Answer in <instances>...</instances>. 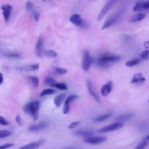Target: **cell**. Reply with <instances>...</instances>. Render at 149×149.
I'll use <instances>...</instances> for the list:
<instances>
[{"label":"cell","instance_id":"14","mask_svg":"<svg viewBox=\"0 0 149 149\" xmlns=\"http://www.w3.org/2000/svg\"><path fill=\"white\" fill-rule=\"evenodd\" d=\"M44 143V140H40L38 141H34L27 144H26L23 146L20 147L19 149H36L38 148L40 145Z\"/></svg>","mask_w":149,"mask_h":149},{"label":"cell","instance_id":"12","mask_svg":"<svg viewBox=\"0 0 149 149\" xmlns=\"http://www.w3.org/2000/svg\"><path fill=\"white\" fill-rule=\"evenodd\" d=\"M94 132L91 130H77L73 132L74 135L79 136V137H88L93 136Z\"/></svg>","mask_w":149,"mask_h":149},{"label":"cell","instance_id":"2","mask_svg":"<svg viewBox=\"0 0 149 149\" xmlns=\"http://www.w3.org/2000/svg\"><path fill=\"white\" fill-rule=\"evenodd\" d=\"M39 109L40 102L37 101L30 102L24 107V111L35 120H37L39 118Z\"/></svg>","mask_w":149,"mask_h":149},{"label":"cell","instance_id":"23","mask_svg":"<svg viewBox=\"0 0 149 149\" xmlns=\"http://www.w3.org/2000/svg\"><path fill=\"white\" fill-rule=\"evenodd\" d=\"M28 81L34 87H37L39 86V79L36 76H29Z\"/></svg>","mask_w":149,"mask_h":149},{"label":"cell","instance_id":"31","mask_svg":"<svg viewBox=\"0 0 149 149\" xmlns=\"http://www.w3.org/2000/svg\"><path fill=\"white\" fill-rule=\"evenodd\" d=\"M139 55L142 59L145 61L148 60L149 59V50L145 49L141 51L140 53H139Z\"/></svg>","mask_w":149,"mask_h":149},{"label":"cell","instance_id":"26","mask_svg":"<svg viewBox=\"0 0 149 149\" xmlns=\"http://www.w3.org/2000/svg\"><path fill=\"white\" fill-rule=\"evenodd\" d=\"M144 2H141V1L137 2L133 7V9H132L133 11V12H139V11H140V10L144 9Z\"/></svg>","mask_w":149,"mask_h":149},{"label":"cell","instance_id":"4","mask_svg":"<svg viewBox=\"0 0 149 149\" xmlns=\"http://www.w3.org/2000/svg\"><path fill=\"white\" fill-rule=\"evenodd\" d=\"M123 10H120L118 11L117 12H116L113 15L111 16V17H110L104 23L101 29L102 30L106 29L111 27L113 24L116 23L120 19V18L122 17V16L123 15Z\"/></svg>","mask_w":149,"mask_h":149},{"label":"cell","instance_id":"37","mask_svg":"<svg viewBox=\"0 0 149 149\" xmlns=\"http://www.w3.org/2000/svg\"><path fill=\"white\" fill-rule=\"evenodd\" d=\"M0 125L2 126H6L9 125V122L5 118L0 116Z\"/></svg>","mask_w":149,"mask_h":149},{"label":"cell","instance_id":"39","mask_svg":"<svg viewBox=\"0 0 149 149\" xmlns=\"http://www.w3.org/2000/svg\"><path fill=\"white\" fill-rule=\"evenodd\" d=\"M14 144L13 143H6L0 146V149H6L12 147Z\"/></svg>","mask_w":149,"mask_h":149},{"label":"cell","instance_id":"13","mask_svg":"<svg viewBox=\"0 0 149 149\" xmlns=\"http://www.w3.org/2000/svg\"><path fill=\"white\" fill-rule=\"evenodd\" d=\"M113 84L111 81H108L105 84L103 85L101 88V94L103 96H107L111 91Z\"/></svg>","mask_w":149,"mask_h":149},{"label":"cell","instance_id":"28","mask_svg":"<svg viewBox=\"0 0 149 149\" xmlns=\"http://www.w3.org/2000/svg\"><path fill=\"white\" fill-rule=\"evenodd\" d=\"M56 93V90H55L54 89H51V88L44 89V90H42L41 91V93L40 94V97H44V96L48 95H52V94H54Z\"/></svg>","mask_w":149,"mask_h":149},{"label":"cell","instance_id":"25","mask_svg":"<svg viewBox=\"0 0 149 149\" xmlns=\"http://www.w3.org/2000/svg\"><path fill=\"white\" fill-rule=\"evenodd\" d=\"M149 143V140L146 137L144 138L136 147L135 149H144Z\"/></svg>","mask_w":149,"mask_h":149},{"label":"cell","instance_id":"21","mask_svg":"<svg viewBox=\"0 0 149 149\" xmlns=\"http://www.w3.org/2000/svg\"><path fill=\"white\" fill-rule=\"evenodd\" d=\"M65 97H66V94H61L58 95H57L55 98H54V104L59 107L61 106V105L62 104V102L63 101V100H65Z\"/></svg>","mask_w":149,"mask_h":149},{"label":"cell","instance_id":"36","mask_svg":"<svg viewBox=\"0 0 149 149\" xmlns=\"http://www.w3.org/2000/svg\"><path fill=\"white\" fill-rule=\"evenodd\" d=\"M6 56L9 58H17L20 57V55L17 53H13V52H9L6 54Z\"/></svg>","mask_w":149,"mask_h":149},{"label":"cell","instance_id":"30","mask_svg":"<svg viewBox=\"0 0 149 149\" xmlns=\"http://www.w3.org/2000/svg\"><path fill=\"white\" fill-rule=\"evenodd\" d=\"M52 86L54 87H56V88L61 90H68V86H66V84H65L63 83H55Z\"/></svg>","mask_w":149,"mask_h":149},{"label":"cell","instance_id":"3","mask_svg":"<svg viewBox=\"0 0 149 149\" xmlns=\"http://www.w3.org/2000/svg\"><path fill=\"white\" fill-rule=\"evenodd\" d=\"M70 22L75 26L82 29H87L88 26L84 19L78 14H73L69 18Z\"/></svg>","mask_w":149,"mask_h":149},{"label":"cell","instance_id":"11","mask_svg":"<svg viewBox=\"0 0 149 149\" xmlns=\"http://www.w3.org/2000/svg\"><path fill=\"white\" fill-rule=\"evenodd\" d=\"M34 52L36 55L38 57H40L42 55V53L44 52V40L41 36L38 38L37 41L34 49Z\"/></svg>","mask_w":149,"mask_h":149},{"label":"cell","instance_id":"34","mask_svg":"<svg viewBox=\"0 0 149 149\" xmlns=\"http://www.w3.org/2000/svg\"><path fill=\"white\" fill-rule=\"evenodd\" d=\"M26 9L27 10V11H31L34 9L33 8V3L30 1H28L27 2H26Z\"/></svg>","mask_w":149,"mask_h":149},{"label":"cell","instance_id":"6","mask_svg":"<svg viewBox=\"0 0 149 149\" xmlns=\"http://www.w3.org/2000/svg\"><path fill=\"white\" fill-rule=\"evenodd\" d=\"M92 63V59L90 55V53L87 50H86L83 54V56L81 61V68L85 72L89 70Z\"/></svg>","mask_w":149,"mask_h":149},{"label":"cell","instance_id":"29","mask_svg":"<svg viewBox=\"0 0 149 149\" xmlns=\"http://www.w3.org/2000/svg\"><path fill=\"white\" fill-rule=\"evenodd\" d=\"M140 60L139 59L136 58V59H133L127 61L125 65L127 67H133L138 65L140 63Z\"/></svg>","mask_w":149,"mask_h":149},{"label":"cell","instance_id":"42","mask_svg":"<svg viewBox=\"0 0 149 149\" xmlns=\"http://www.w3.org/2000/svg\"><path fill=\"white\" fill-rule=\"evenodd\" d=\"M144 9H149V0L144 3Z\"/></svg>","mask_w":149,"mask_h":149},{"label":"cell","instance_id":"7","mask_svg":"<svg viewBox=\"0 0 149 149\" xmlns=\"http://www.w3.org/2000/svg\"><path fill=\"white\" fill-rule=\"evenodd\" d=\"M117 0H108V1L106 3V4L103 6L101 11L100 12L98 16H97V21L99 22L106 15V14L108 12V11L110 10L111 7L113 6V5L115 3V2Z\"/></svg>","mask_w":149,"mask_h":149},{"label":"cell","instance_id":"46","mask_svg":"<svg viewBox=\"0 0 149 149\" xmlns=\"http://www.w3.org/2000/svg\"><path fill=\"white\" fill-rule=\"evenodd\" d=\"M148 103H149V100H148Z\"/></svg>","mask_w":149,"mask_h":149},{"label":"cell","instance_id":"5","mask_svg":"<svg viewBox=\"0 0 149 149\" xmlns=\"http://www.w3.org/2000/svg\"><path fill=\"white\" fill-rule=\"evenodd\" d=\"M123 126V123L120 122H116L109 125L105 126L98 130V133H104L113 132L118 130Z\"/></svg>","mask_w":149,"mask_h":149},{"label":"cell","instance_id":"17","mask_svg":"<svg viewBox=\"0 0 149 149\" xmlns=\"http://www.w3.org/2000/svg\"><path fill=\"white\" fill-rule=\"evenodd\" d=\"M146 81V79L143 76V74L140 72L134 74L133 79L131 81L132 83H143Z\"/></svg>","mask_w":149,"mask_h":149},{"label":"cell","instance_id":"8","mask_svg":"<svg viewBox=\"0 0 149 149\" xmlns=\"http://www.w3.org/2000/svg\"><path fill=\"white\" fill-rule=\"evenodd\" d=\"M106 139V137L102 136H91L85 138L84 141L90 144H98L104 142Z\"/></svg>","mask_w":149,"mask_h":149},{"label":"cell","instance_id":"20","mask_svg":"<svg viewBox=\"0 0 149 149\" xmlns=\"http://www.w3.org/2000/svg\"><path fill=\"white\" fill-rule=\"evenodd\" d=\"M146 17V14L143 13H139L133 15L130 19V23H135L143 20Z\"/></svg>","mask_w":149,"mask_h":149},{"label":"cell","instance_id":"18","mask_svg":"<svg viewBox=\"0 0 149 149\" xmlns=\"http://www.w3.org/2000/svg\"><path fill=\"white\" fill-rule=\"evenodd\" d=\"M133 116V114L132 113H124L123 115H119L115 118V120L117 122H123L125 121H127L132 119Z\"/></svg>","mask_w":149,"mask_h":149},{"label":"cell","instance_id":"41","mask_svg":"<svg viewBox=\"0 0 149 149\" xmlns=\"http://www.w3.org/2000/svg\"><path fill=\"white\" fill-rule=\"evenodd\" d=\"M16 122H17L18 124H19V125L21 124V123H22V119H21L20 116L17 115V116L16 117Z\"/></svg>","mask_w":149,"mask_h":149},{"label":"cell","instance_id":"33","mask_svg":"<svg viewBox=\"0 0 149 149\" xmlns=\"http://www.w3.org/2000/svg\"><path fill=\"white\" fill-rule=\"evenodd\" d=\"M12 132L7 130H0V139L5 138L10 136L12 134Z\"/></svg>","mask_w":149,"mask_h":149},{"label":"cell","instance_id":"45","mask_svg":"<svg viewBox=\"0 0 149 149\" xmlns=\"http://www.w3.org/2000/svg\"><path fill=\"white\" fill-rule=\"evenodd\" d=\"M45 1H46V0H42V2H45Z\"/></svg>","mask_w":149,"mask_h":149},{"label":"cell","instance_id":"40","mask_svg":"<svg viewBox=\"0 0 149 149\" xmlns=\"http://www.w3.org/2000/svg\"><path fill=\"white\" fill-rule=\"evenodd\" d=\"M143 46L145 48L149 49V40L144 41V44H143Z\"/></svg>","mask_w":149,"mask_h":149},{"label":"cell","instance_id":"44","mask_svg":"<svg viewBox=\"0 0 149 149\" xmlns=\"http://www.w3.org/2000/svg\"><path fill=\"white\" fill-rule=\"evenodd\" d=\"M64 149H74V148H73V147H68V148H64Z\"/></svg>","mask_w":149,"mask_h":149},{"label":"cell","instance_id":"43","mask_svg":"<svg viewBox=\"0 0 149 149\" xmlns=\"http://www.w3.org/2000/svg\"><path fill=\"white\" fill-rule=\"evenodd\" d=\"M3 74L0 72V84H2V83L3 82Z\"/></svg>","mask_w":149,"mask_h":149},{"label":"cell","instance_id":"35","mask_svg":"<svg viewBox=\"0 0 149 149\" xmlns=\"http://www.w3.org/2000/svg\"><path fill=\"white\" fill-rule=\"evenodd\" d=\"M31 12L33 13V17L34 19V20L36 21H38L39 20V19H40V13L36 10H35L34 9H33L31 10Z\"/></svg>","mask_w":149,"mask_h":149},{"label":"cell","instance_id":"15","mask_svg":"<svg viewBox=\"0 0 149 149\" xmlns=\"http://www.w3.org/2000/svg\"><path fill=\"white\" fill-rule=\"evenodd\" d=\"M18 70L21 71H24V72H30V71H34L37 70L39 69V64L35 63V64H31L27 66L18 67L17 68Z\"/></svg>","mask_w":149,"mask_h":149},{"label":"cell","instance_id":"38","mask_svg":"<svg viewBox=\"0 0 149 149\" xmlns=\"http://www.w3.org/2000/svg\"><path fill=\"white\" fill-rule=\"evenodd\" d=\"M80 122L79 121H76V122H73L72 123H70L69 126H68V129H73L74 127H76L77 126H79L80 125Z\"/></svg>","mask_w":149,"mask_h":149},{"label":"cell","instance_id":"22","mask_svg":"<svg viewBox=\"0 0 149 149\" xmlns=\"http://www.w3.org/2000/svg\"><path fill=\"white\" fill-rule=\"evenodd\" d=\"M112 115V112H108L106 113L105 114H103L102 115L98 116L97 118H95L94 119V121L95 122H103L107 119H108V118H109Z\"/></svg>","mask_w":149,"mask_h":149},{"label":"cell","instance_id":"1","mask_svg":"<svg viewBox=\"0 0 149 149\" xmlns=\"http://www.w3.org/2000/svg\"><path fill=\"white\" fill-rule=\"evenodd\" d=\"M120 57L116 55L110 54H103L96 59V64L100 68H107L112 63L119 61Z\"/></svg>","mask_w":149,"mask_h":149},{"label":"cell","instance_id":"27","mask_svg":"<svg viewBox=\"0 0 149 149\" xmlns=\"http://www.w3.org/2000/svg\"><path fill=\"white\" fill-rule=\"evenodd\" d=\"M42 55L48 58H55L57 56V53L54 50L49 49L47 51H44Z\"/></svg>","mask_w":149,"mask_h":149},{"label":"cell","instance_id":"9","mask_svg":"<svg viewBox=\"0 0 149 149\" xmlns=\"http://www.w3.org/2000/svg\"><path fill=\"white\" fill-rule=\"evenodd\" d=\"M1 9L2 10V15L5 21L8 22L10 17L12 11V6L9 4H4L1 6Z\"/></svg>","mask_w":149,"mask_h":149},{"label":"cell","instance_id":"10","mask_svg":"<svg viewBox=\"0 0 149 149\" xmlns=\"http://www.w3.org/2000/svg\"><path fill=\"white\" fill-rule=\"evenodd\" d=\"M78 98V96L76 95H70L68 97V98L66 99L64 105H63V112L65 114H67L69 112L70 109V104L71 102L74 101V100L77 99Z\"/></svg>","mask_w":149,"mask_h":149},{"label":"cell","instance_id":"19","mask_svg":"<svg viewBox=\"0 0 149 149\" xmlns=\"http://www.w3.org/2000/svg\"><path fill=\"white\" fill-rule=\"evenodd\" d=\"M87 88H88V91H89V93L90 94V95L97 101V102H100V98L98 97V95L97 94V93L94 91V89H93V86H92V84H91V82L89 80H87Z\"/></svg>","mask_w":149,"mask_h":149},{"label":"cell","instance_id":"16","mask_svg":"<svg viewBox=\"0 0 149 149\" xmlns=\"http://www.w3.org/2000/svg\"><path fill=\"white\" fill-rule=\"evenodd\" d=\"M47 126V123L46 122H39L37 124L31 125L29 127V130L32 132H37L45 128Z\"/></svg>","mask_w":149,"mask_h":149},{"label":"cell","instance_id":"32","mask_svg":"<svg viewBox=\"0 0 149 149\" xmlns=\"http://www.w3.org/2000/svg\"><path fill=\"white\" fill-rule=\"evenodd\" d=\"M44 83L47 85L52 86L54 84L56 83V80L54 78L52 77H46L44 80Z\"/></svg>","mask_w":149,"mask_h":149},{"label":"cell","instance_id":"24","mask_svg":"<svg viewBox=\"0 0 149 149\" xmlns=\"http://www.w3.org/2000/svg\"><path fill=\"white\" fill-rule=\"evenodd\" d=\"M52 72L55 74L61 75L66 74L68 72V70L65 68H62L60 67H55L52 69Z\"/></svg>","mask_w":149,"mask_h":149}]
</instances>
